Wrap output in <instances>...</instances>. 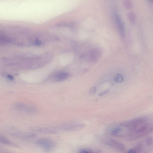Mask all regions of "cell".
<instances>
[{"instance_id":"cell-17","label":"cell","mask_w":153,"mask_h":153,"mask_svg":"<svg viewBox=\"0 0 153 153\" xmlns=\"http://www.w3.org/2000/svg\"><path fill=\"white\" fill-rule=\"evenodd\" d=\"M80 153H93L96 152L94 151L88 149H83L80 151Z\"/></svg>"},{"instance_id":"cell-11","label":"cell","mask_w":153,"mask_h":153,"mask_svg":"<svg viewBox=\"0 0 153 153\" xmlns=\"http://www.w3.org/2000/svg\"><path fill=\"white\" fill-rule=\"evenodd\" d=\"M35 129L39 132L45 134H54L57 132L55 129L51 128H42L36 129Z\"/></svg>"},{"instance_id":"cell-15","label":"cell","mask_w":153,"mask_h":153,"mask_svg":"<svg viewBox=\"0 0 153 153\" xmlns=\"http://www.w3.org/2000/svg\"><path fill=\"white\" fill-rule=\"evenodd\" d=\"M124 80L123 76L120 74H116L114 79L115 82L117 83H121L123 82Z\"/></svg>"},{"instance_id":"cell-16","label":"cell","mask_w":153,"mask_h":153,"mask_svg":"<svg viewBox=\"0 0 153 153\" xmlns=\"http://www.w3.org/2000/svg\"><path fill=\"white\" fill-rule=\"evenodd\" d=\"M33 44L36 46H39L42 44V42L40 39L36 38L34 41Z\"/></svg>"},{"instance_id":"cell-7","label":"cell","mask_w":153,"mask_h":153,"mask_svg":"<svg viewBox=\"0 0 153 153\" xmlns=\"http://www.w3.org/2000/svg\"><path fill=\"white\" fill-rule=\"evenodd\" d=\"M13 107L17 110L28 113H34L36 112L35 109L29 107L21 103H16L13 105Z\"/></svg>"},{"instance_id":"cell-21","label":"cell","mask_w":153,"mask_h":153,"mask_svg":"<svg viewBox=\"0 0 153 153\" xmlns=\"http://www.w3.org/2000/svg\"><path fill=\"white\" fill-rule=\"evenodd\" d=\"M149 1L152 2L153 3V0H149Z\"/></svg>"},{"instance_id":"cell-3","label":"cell","mask_w":153,"mask_h":153,"mask_svg":"<svg viewBox=\"0 0 153 153\" xmlns=\"http://www.w3.org/2000/svg\"><path fill=\"white\" fill-rule=\"evenodd\" d=\"M37 145L47 151L54 149L56 145L55 142L49 139L43 138L38 140L36 142Z\"/></svg>"},{"instance_id":"cell-19","label":"cell","mask_w":153,"mask_h":153,"mask_svg":"<svg viewBox=\"0 0 153 153\" xmlns=\"http://www.w3.org/2000/svg\"><path fill=\"white\" fill-rule=\"evenodd\" d=\"M109 90V89L107 90L104 91H103L99 94V96H103L108 93Z\"/></svg>"},{"instance_id":"cell-18","label":"cell","mask_w":153,"mask_h":153,"mask_svg":"<svg viewBox=\"0 0 153 153\" xmlns=\"http://www.w3.org/2000/svg\"><path fill=\"white\" fill-rule=\"evenodd\" d=\"M96 92V88L93 87L91 88L90 91V93L91 95L93 96L95 95Z\"/></svg>"},{"instance_id":"cell-8","label":"cell","mask_w":153,"mask_h":153,"mask_svg":"<svg viewBox=\"0 0 153 153\" xmlns=\"http://www.w3.org/2000/svg\"><path fill=\"white\" fill-rule=\"evenodd\" d=\"M101 51L97 48L93 49L90 53V57L92 61L94 62L98 61L101 58Z\"/></svg>"},{"instance_id":"cell-14","label":"cell","mask_w":153,"mask_h":153,"mask_svg":"<svg viewBox=\"0 0 153 153\" xmlns=\"http://www.w3.org/2000/svg\"><path fill=\"white\" fill-rule=\"evenodd\" d=\"M123 4L125 8L127 10L131 9L133 7L132 0H124Z\"/></svg>"},{"instance_id":"cell-9","label":"cell","mask_w":153,"mask_h":153,"mask_svg":"<svg viewBox=\"0 0 153 153\" xmlns=\"http://www.w3.org/2000/svg\"><path fill=\"white\" fill-rule=\"evenodd\" d=\"M68 73L64 71L60 72L55 76L54 80L56 82H60L66 79L69 77Z\"/></svg>"},{"instance_id":"cell-12","label":"cell","mask_w":153,"mask_h":153,"mask_svg":"<svg viewBox=\"0 0 153 153\" xmlns=\"http://www.w3.org/2000/svg\"><path fill=\"white\" fill-rule=\"evenodd\" d=\"M0 141L2 143L5 144L16 147H19L18 146L17 144L12 142L5 137L1 135V136H0Z\"/></svg>"},{"instance_id":"cell-4","label":"cell","mask_w":153,"mask_h":153,"mask_svg":"<svg viewBox=\"0 0 153 153\" xmlns=\"http://www.w3.org/2000/svg\"><path fill=\"white\" fill-rule=\"evenodd\" d=\"M86 125L82 123L65 124L62 125L60 128L63 130L69 131H76L80 130L85 128Z\"/></svg>"},{"instance_id":"cell-1","label":"cell","mask_w":153,"mask_h":153,"mask_svg":"<svg viewBox=\"0 0 153 153\" xmlns=\"http://www.w3.org/2000/svg\"><path fill=\"white\" fill-rule=\"evenodd\" d=\"M117 137L129 140L138 139L153 133V117L141 116L120 124Z\"/></svg>"},{"instance_id":"cell-13","label":"cell","mask_w":153,"mask_h":153,"mask_svg":"<svg viewBox=\"0 0 153 153\" xmlns=\"http://www.w3.org/2000/svg\"><path fill=\"white\" fill-rule=\"evenodd\" d=\"M128 19L131 24L134 25L136 22V17L135 13L132 11H130L128 14Z\"/></svg>"},{"instance_id":"cell-6","label":"cell","mask_w":153,"mask_h":153,"mask_svg":"<svg viewBox=\"0 0 153 153\" xmlns=\"http://www.w3.org/2000/svg\"><path fill=\"white\" fill-rule=\"evenodd\" d=\"M115 18L117 28L121 37L125 36V28L124 22L119 15L117 13L115 14Z\"/></svg>"},{"instance_id":"cell-10","label":"cell","mask_w":153,"mask_h":153,"mask_svg":"<svg viewBox=\"0 0 153 153\" xmlns=\"http://www.w3.org/2000/svg\"><path fill=\"white\" fill-rule=\"evenodd\" d=\"M13 135L19 138L29 140L35 138L36 135L32 133H14Z\"/></svg>"},{"instance_id":"cell-5","label":"cell","mask_w":153,"mask_h":153,"mask_svg":"<svg viewBox=\"0 0 153 153\" xmlns=\"http://www.w3.org/2000/svg\"><path fill=\"white\" fill-rule=\"evenodd\" d=\"M104 143L118 151L123 152L126 148L125 146L122 143L111 138H107L104 141Z\"/></svg>"},{"instance_id":"cell-20","label":"cell","mask_w":153,"mask_h":153,"mask_svg":"<svg viewBox=\"0 0 153 153\" xmlns=\"http://www.w3.org/2000/svg\"><path fill=\"white\" fill-rule=\"evenodd\" d=\"M7 78L10 81H12L14 79L13 76L10 75H9L7 76Z\"/></svg>"},{"instance_id":"cell-2","label":"cell","mask_w":153,"mask_h":153,"mask_svg":"<svg viewBox=\"0 0 153 153\" xmlns=\"http://www.w3.org/2000/svg\"><path fill=\"white\" fill-rule=\"evenodd\" d=\"M153 149V138L150 137L139 142L134 148L128 152L136 153L146 152Z\"/></svg>"}]
</instances>
